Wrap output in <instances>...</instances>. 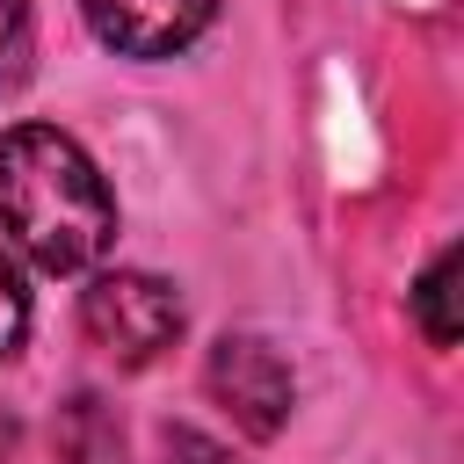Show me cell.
Listing matches in <instances>:
<instances>
[{
    "label": "cell",
    "instance_id": "obj_3",
    "mask_svg": "<svg viewBox=\"0 0 464 464\" xmlns=\"http://www.w3.org/2000/svg\"><path fill=\"white\" fill-rule=\"evenodd\" d=\"M203 384L232 413V428L254 435V442H276L290 406H297V377H290V362L268 334H218L210 362H203Z\"/></svg>",
    "mask_w": 464,
    "mask_h": 464
},
{
    "label": "cell",
    "instance_id": "obj_4",
    "mask_svg": "<svg viewBox=\"0 0 464 464\" xmlns=\"http://www.w3.org/2000/svg\"><path fill=\"white\" fill-rule=\"evenodd\" d=\"M80 14L116 58H174L218 22V0H80Z\"/></svg>",
    "mask_w": 464,
    "mask_h": 464
},
{
    "label": "cell",
    "instance_id": "obj_8",
    "mask_svg": "<svg viewBox=\"0 0 464 464\" xmlns=\"http://www.w3.org/2000/svg\"><path fill=\"white\" fill-rule=\"evenodd\" d=\"M29 334V290H22V268H14V246L0 239V362L22 348Z\"/></svg>",
    "mask_w": 464,
    "mask_h": 464
},
{
    "label": "cell",
    "instance_id": "obj_5",
    "mask_svg": "<svg viewBox=\"0 0 464 464\" xmlns=\"http://www.w3.org/2000/svg\"><path fill=\"white\" fill-rule=\"evenodd\" d=\"M58 457L65 464H123V428L102 406V392H72L58 406Z\"/></svg>",
    "mask_w": 464,
    "mask_h": 464
},
{
    "label": "cell",
    "instance_id": "obj_9",
    "mask_svg": "<svg viewBox=\"0 0 464 464\" xmlns=\"http://www.w3.org/2000/svg\"><path fill=\"white\" fill-rule=\"evenodd\" d=\"M160 457H167V464H239V457H232L218 435H203V428H167V435H160Z\"/></svg>",
    "mask_w": 464,
    "mask_h": 464
},
{
    "label": "cell",
    "instance_id": "obj_6",
    "mask_svg": "<svg viewBox=\"0 0 464 464\" xmlns=\"http://www.w3.org/2000/svg\"><path fill=\"white\" fill-rule=\"evenodd\" d=\"M413 326L428 334V348H457V246H442L413 283Z\"/></svg>",
    "mask_w": 464,
    "mask_h": 464
},
{
    "label": "cell",
    "instance_id": "obj_1",
    "mask_svg": "<svg viewBox=\"0 0 464 464\" xmlns=\"http://www.w3.org/2000/svg\"><path fill=\"white\" fill-rule=\"evenodd\" d=\"M0 239L44 276H87L116 246V196L72 130L14 123L0 138Z\"/></svg>",
    "mask_w": 464,
    "mask_h": 464
},
{
    "label": "cell",
    "instance_id": "obj_2",
    "mask_svg": "<svg viewBox=\"0 0 464 464\" xmlns=\"http://www.w3.org/2000/svg\"><path fill=\"white\" fill-rule=\"evenodd\" d=\"M80 334L109 362L145 370L181 334V290L167 276H152V268H94L87 290H80Z\"/></svg>",
    "mask_w": 464,
    "mask_h": 464
},
{
    "label": "cell",
    "instance_id": "obj_7",
    "mask_svg": "<svg viewBox=\"0 0 464 464\" xmlns=\"http://www.w3.org/2000/svg\"><path fill=\"white\" fill-rule=\"evenodd\" d=\"M29 72H36V7L0 0V94L29 87Z\"/></svg>",
    "mask_w": 464,
    "mask_h": 464
}]
</instances>
